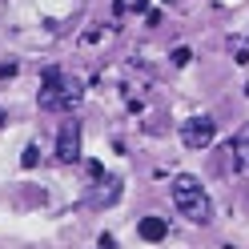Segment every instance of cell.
<instances>
[{"label":"cell","instance_id":"cell-1","mask_svg":"<svg viewBox=\"0 0 249 249\" xmlns=\"http://www.w3.org/2000/svg\"><path fill=\"white\" fill-rule=\"evenodd\" d=\"M169 193H173V205L181 209L185 221H193V225H209L213 221V201L205 193V185H201V177L177 173L173 185H169Z\"/></svg>","mask_w":249,"mask_h":249},{"label":"cell","instance_id":"cell-2","mask_svg":"<svg viewBox=\"0 0 249 249\" xmlns=\"http://www.w3.org/2000/svg\"><path fill=\"white\" fill-rule=\"evenodd\" d=\"M85 97V85L76 81L72 72H65V69H49L44 72V81H40V97H36V105L44 108V113H69V108Z\"/></svg>","mask_w":249,"mask_h":249},{"label":"cell","instance_id":"cell-3","mask_svg":"<svg viewBox=\"0 0 249 249\" xmlns=\"http://www.w3.org/2000/svg\"><path fill=\"white\" fill-rule=\"evenodd\" d=\"M177 137H181L185 149H209L213 137H217V121L213 117H189V121H181Z\"/></svg>","mask_w":249,"mask_h":249},{"label":"cell","instance_id":"cell-4","mask_svg":"<svg viewBox=\"0 0 249 249\" xmlns=\"http://www.w3.org/2000/svg\"><path fill=\"white\" fill-rule=\"evenodd\" d=\"M81 137H85V129L76 121H65L56 129V161L60 165H76L81 161Z\"/></svg>","mask_w":249,"mask_h":249},{"label":"cell","instance_id":"cell-5","mask_svg":"<svg viewBox=\"0 0 249 249\" xmlns=\"http://www.w3.org/2000/svg\"><path fill=\"white\" fill-rule=\"evenodd\" d=\"M117 197H121V181L117 177H105L101 189H97V197H89V205L92 209H108V205H117Z\"/></svg>","mask_w":249,"mask_h":249},{"label":"cell","instance_id":"cell-6","mask_svg":"<svg viewBox=\"0 0 249 249\" xmlns=\"http://www.w3.org/2000/svg\"><path fill=\"white\" fill-rule=\"evenodd\" d=\"M137 233H141L145 241H153V245H157V241H165V237H169V225L161 221V217H141V225H137Z\"/></svg>","mask_w":249,"mask_h":249},{"label":"cell","instance_id":"cell-7","mask_svg":"<svg viewBox=\"0 0 249 249\" xmlns=\"http://www.w3.org/2000/svg\"><path fill=\"white\" fill-rule=\"evenodd\" d=\"M233 145H237V153H241V161L249 165V124H241V129H237V137H233Z\"/></svg>","mask_w":249,"mask_h":249},{"label":"cell","instance_id":"cell-8","mask_svg":"<svg viewBox=\"0 0 249 249\" xmlns=\"http://www.w3.org/2000/svg\"><path fill=\"white\" fill-rule=\"evenodd\" d=\"M137 4H141V0H137ZM117 8H133V0H117Z\"/></svg>","mask_w":249,"mask_h":249}]
</instances>
